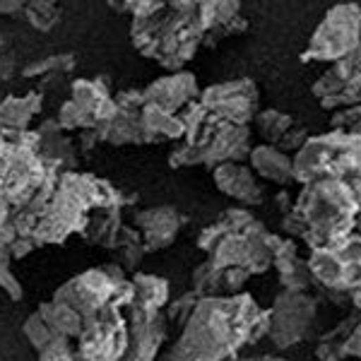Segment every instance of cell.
<instances>
[{"label":"cell","mask_w":361,"mask_h":361,"mask_svg":"<svg viewBox=\"0 0 361 361\" xmlns=\"http://www.w3.org/2000/svg\"><path fill=\"white\" fill-rule=\"evenodd\" d=\"M270 333V311L260 308L250 294L200 299L169 349V361H231L246 345Z\"/></svg>","instance_id":"1"},{"label":"cell","mask_w":361,"mask_h":361,"mask_svg":"<svg viewBox=\"0 0 361 361\" xmlns=\"http://www.w3.org/2000/svg\"><path fill=\"white\" fill-rule=\"evenodd\" d=\"M294 209L306 226L304 243L308 250L337 248L354 236L361 202L354 183L318 178L313 183L301 185Z\"/></svg>","instance_id":"2"},{"label":"cell","mask_w":361,"mask_h":361,"mask_svg":"<svg viewBox=\"0 0 361 361\" xmlns=\"http://www.w3.org/2000/svg\"><path fill=\"white\" fill-rule=\"evenodd\" d=\"M318 178L361 183V135L328 130L325 135L308 137L294 154V180L306 185Z\"/></svg>","instance_id":"3"},{"label":"cell","mask_w":361,"mask_h":361,"mask_svg":"<svg viewBox=\"0 0 361 361\" xmlns=\"http://www.w3.org/2000/svg\"><path fill=\"white\" fill-rule=\"evenodd\" d=\"M361 46V8L357 3L333 5L313 29L301 54L304 63H337Z\"/></svg>","instance_id":"4"},{"label":"cell","mask_w":361,"mask_h":361,"mask_svg":"<svg viewBox=\"0 0 361 361\" xmlns=\"http://www.w3.org/2000/svg\"><path fill=\"white\" fill-rule=\"evenodd\" d=\"M308 270L323 294L361 292V238L352 236L337 248L308 250Z\"/></svg>","instance_id":"5"},{"label":"cell","mask_w":361,"mask_h":361,"mask_svg":"<svg viewBox=\"0 0 361 361\" xmlns=\"http://www.w3.org/2000/svg\"><path fill=\"white\" fill-rule=\"evenodd\" d=\"M318 296L304 292H279L270 311V342L277 352H287L311 337L318 320Z\"/></svg>","instance_id":"6"},{"label":"cell","mask_w":361,"mask_h":361,"mask_svg":"<svg viewBox=\"0 0 361 361\" xmlns=\"http://www.w3.org/2000/svg\"><path fill=\"white\" fill-rule=\"evenodd\" d=\"M267 234L263 222L255 219L253 224L246 226L243 231L224 236L217 243V248L209 253V263L217 267L219 272L231 270V267H241V270L253 275H263L272 267V253L267 248Z\"/></svg>","instance_id":"7"},{"label":"cell","mask_w":361,"mask_h":361,"mask_svg":"<svg viewBox=\"0 0 361 361\" xmlns=\"http://www.w3.org/2000/svg\"><path fill=\"white\" fill-rule=\"evenodd\" d=\"M258 99L260 94L253 80L241 78L207 87L205 92H200L197 102L207 109V114L219 116L226 123L248 128L253 123L255 114H258Z\"/></svg>","instance_id":"8"},{"label":"cell","mask_w":361,"mask_h":361,"mask_svg":"<svg viewBox=\"0 0 361 361\" xmlns=\"http://www.w3.org/2000/svg\"><path fill=\"white\" fill-rule=\"evenodd\" d=\"M267 248L272 253V267L277 270L282 292H304L311 294L316 287L313 275L308 270V260L299 255V246L296 241L279 234H267Z\"/></svg>","instance_id":"9"},{"label":"cell","mask_w":361,"mask_h":361,"mask_svg":"<svg viewBox=\"0 0 361 361\" xmlns=\"http://www.w3.org/2000/svg\"><path fill=\"white\" fill-rule=\"evenodd\" d=\"M166 337V318L161 311H147L130 304V337L123 361H154Z\"/></svg>","instance_id":"10"},{"label":"cell","mask_w":361,"mask_h":361,"mask_svg":"<svg viewBox=\"0 0 361 361\" xmlns=\"http://www.w3.org/2000/svg\"><path fill=\"white\" fill-rule=\"evenodd\" d=\"M212 178L219 193L241 202L243 207H258L265 202L263 183L246 164H222L212 169Z\"/></svg>","instance_id":"11"},{"label":"cell","mask_w":361,"mask_h":361,"mask_svg":"<svg viewBox=\"0 0 361 361\" xmlns=\"http://www.w3.org/2000/svg\"><path fill=\"white\" fill-rule=\"evenodd\" d=\"M195 97H200L195 78L190 73H183V70L157 80V82H152L142 92L145 104H152V106H159L176 116L180 109H185L190 102H195Z\"/></svg>","instance_id":"12"},{"label":"cell","mask_w":361,"mask_h":361,"mask_svg":"<svg viewBox=\"0 0 361 361\" xmlns=\"http://www.w3.org/2000/svg\"><path fill=\"white\" fill-rule=\"evenodd\" d=\"M135 224L142 229L145 248L161 250L176 238L180 217L173 207H149L135 217Z\"/></svg>","instance_id":"13"},{"label":"cell","mask_w":361,"mask_h":361,"mask_svg":"<svg viewBox=\"0 0 361 361\" xmlns=\"http://www.w3.org/2000/svg\"><path fill=\"white\" fill-rule=\"evenodd\" d=\"M250 171L258 178L270 180L277 185H292L294 180V159L289 154L279 152L272 145H258V147L250 149Z\"/></svg>","instance_id":"14"},{"label":"cell","mask_w":361,"mask_h":361,"mask_svg":"<svg viewBox=\"0 0 361 361\" xmlns=\"http://www.w3.org/2000/svg\"><path fill=\"white\" fill-rule=\"evenodd\" d=\"M357 73H361V46L354 51V54H349L347 58L333 63V66L325 70L316 82L311 85V94L318 99V104L330 102L333 97L340 94V90L345 87L347 80Z\"/></svg>","instance_id":"15"},{"label":"cell","mask_w":361,"mask_h":361,"mask_svg":"<svg viewBox=\"0 0 361 361\" xmlns=\"http://www.w3.org/2000/svg\"><path fill=\"white\" fill-rule=\"evenodd\" d=\"M361 320V306H349L347 316L330 328L328 333L320 335L318 347H316V361H345V345L349 335L354 333L357 323Z\"/></svg>","instance_id":"16"},{"label":"cell","mask_w":361,"mask_h":361,"mask_svg":"<svg viewBox=\"0 0 361 361\" xmlns=\"http://www.w3.org/2000/svg\"><path fill=\"white\" fill-rule=\"evenodd\" d=\"M142 133L145 140H176L185 137V128L180 123L176 114H169L164 109L152 106V104H142Z\"/></svg>","instance_id":"17"},{"label":"cell","mask_w":361,"mask_h":361,"mask_svg":"<svg viewBox=\"0 0 361 361\" xmlns=\"http://www.w3.org/2000/svg\"><path fill=\"white\" fill-rule=\"evenodd\" d=\"M133 289H135V299L133 304L147 311H161L169 301V282L154 275H135L133 279Z\"/></svg>","instance_id":"18"},{"label":"cell","mask_w":361,"mask_h":361,"mask_svg":"<svg viewBox=\"0 0 361 361\" xmlns=\"http://www.w3.org/2000/svg\"><path fill=\"white\" fill-rule=\"evenodd\" d=\"M39 313L46 320V325L54 330V335L68 337V335H80V330H82V316L68 304H61V301L46 304Z\"/></svg>","instance_id":"19"},{"label":"cell","mask_w":361,"mask_h":361,"mask_svg":"<svg viewBox=\"0 0 361 361\" xmlns=\"http://www.w3.org/2000/svg\"><path fill=\"white\" fill-rule=\"evenodd\" d=\"M255 128H258L260 137L265 140V145H272L277 147L279 140L289 133V128L294 126V118L289 114L279 111V109H265V111H258L253 118Z\"/></svg>","instance_id":"20"},{"label":"cell","mask_w":361,"mask_h":361,"mask_svg":"<svg viewBox=\"0 0 361 361\" xmlns=\"http://www.w3.org/2000/svg\"><path fill=\"white\" fill-rule=\"evenodd\" d=\"M25 335H27V340L34 345V349H39V352H42V349L56 337L54 330H51L49 325H46V320L42 318V313H34V316L27 318Z\"/></svg>","instance_id":"21"},{"label":"cell","mask_w":361,"mask_h":361,"mask_svg":"<svg viewBox=\"0 0 361 361\" xmlns=\"http://www.w3.org/2000/svg\"><path fill=\"white\" fill-rule=\"evenodd\" d=\"M330 130H345L361 135V104L359 106H349L342 111H335L330 118Z\"/></svg>","instance_id":"22"},{"label":"cell","mask_w":361,"mask_h":361,"mask_svg":"<svg viewBox=\"0 0 361 361\" xmlns=\"http://www.w3.org/2000/svg\"><path fill=\"white\" fill-rule=\"evenodd\" d=\"M197 301H200V296H197V294H193V292L183 294L180 299L173 301L171 306H166V316H169V320H173V323H178L180 328H183V325L188 323V318L193 316Z\"/></svg>","instance_id":"23"},{"label":"cell","mask_w":361,"mask_h":361,"mask_svg":"<svg viewBox=\"0 0 361 361\" xmlns=\"http://www.w3.org/2000/svg\"><path fill=\"white\" fill-rule=\"evenodd\" d=\"M308 137H311V135H308L306 128H304V126H299V123H294L292 128H289L287 135L279 140L277 149H279V152H284V154H289V157L294 159V154L299 152V149L308 142Z\"/></svg>","instance_id":"24"},{"label":"cell","mask_w":361,"mask_h":361,"mask_svg":"<svg viewBox=\"0 0 361 361\" xmlns=\"http://www.w3.org/2000/svg\"><path fill=\"white\" fill-rule=\"evenodd\" d=\"M39 354H42V361H70V347L66 337L61 335H56Z\"/></svg>","instance_id":"25"},{"label":"cell","mask_w":361,"mask_h":361,"mask_svg":"<svg viewBox=\"0 0 361 361\" xmlns=\"http://www.w3.org/2000/svg\"><path fill=\"white\" fill-rule=\"evenodd\" d=\"M0 287L5 289V294L13 299H22V287L17 282V277L8 270V265H0Z\"/></svg>","instance_id":"26"},{"label":"cell","mask_w":361,"mask_h":361,"mask_svg":"<svg viewBox=\"0 0 361 361\" xmlns=\"http://www.w3.org/2000/svg\"><path fill=\"white\" fill-rule=\"evenodd\" d=\"M342 354H345V359H361V320L357 323V328H354V333L349 335Z\"/></svg>","instance_id":"27"},{"label":"cell","mask_w":361,"mask_h":361,"mask_svg":"<svg viewBox=\"0 0 361 361\" xmlns=\"http://www.w3.org/2000/svg\"><path fill=\"white\" fill-rule=\"evenodd\" d=\"M277 205H279V212H282V214H287L289 209L294 207V200L289 197V190H279V193H277Z\"/></svg>","instance_id":"28"},{"label":"cell","mask_w":361,"mask_h":361,"mask_svg":"<svg viewBox=\"0 0 361 361\" xmlns=\"http://www.w3.org/2000/svg\"><path fill=\"white\" fill-rule=\"evenodd\" d=\"M231 361H289V359H282V357H270V354H263V357H236Z\"/></svg>","instance_id":"29"},{"label":"cell","mask_w":361,"mask_h":361,"mask_svg":"<svg viewBox=\"0 0 361 361\" xmlns=\"http://www.w3.org/2000/svg\"><path fill=\"white\" fill-rule=\"evenodd\" d=\"M354 236L361 238V212H359V217H357V229H354Z\"/></svg>","instance_id":"30"},{"label":"cell","mask_w":361,"mask_h":361,"mask_svg":"<svg viewBox=\"0 0 361 361\" xmlns=\"http://www.w3.org/2000/svg\"><path fill=\"white\" fill-rule=\"evenodd\" d=\"M354 188H357V193H359V202H361V183H354Z\"/></svg>","instance_id":"31"}]
</instances>
